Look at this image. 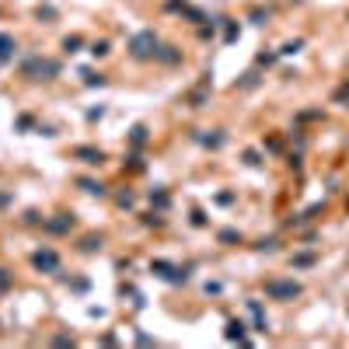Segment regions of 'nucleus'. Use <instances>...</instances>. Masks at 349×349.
I'll return each mask as SVG.
<instances>
[{
  "label": "nucleus",
  "mask_w": 349,
  "mask_h": 349,
  "mask_svg": "<svg viewBox=\"0 0 349 349\" xmlns=\"http://www.w3.org/2000/svg\"><path fill=\"white\" fill-rule=\"evenodd\" d=\"M154 46H157V35H154V32H140V35H133V42H129V49H133L136 59L154 56V53H157Z\"/></svg>",
  "instance_id": "nucleus-1"
},
{
  "label": "nucleus",
  "mask_w": 349,
  "mask_h": 349,
  "mask_svg": "<svg viewBox=\"0 0 349 349\" xmlns=\"http://www.w3.org/2000/svg\"><path fill=\"white\" fill-rule=\"evenodd\" d=\"M35 266L46 269V272H56L59 262H56V255H53V252H39V255H35Z\"/></svg>",
  "instance_id": "nucleus-2"
},
{
  "label": "nucleus",
  "mask_w": 349,
  "mask_h": 349,
  "mask_svg": "<svg viewBox=\"0 0 349 349\" xmlns=\"http://www.w3.org/2000/svg\"><path fill=\"white\" fill-rule=\"evenodd\" d=\"M77 157H84L88 164H101V161H105V157H101V150H91V147H80Z\"/></svg>",
  "instance_id": "nucleus-3"
},
{
  "label": "nucleus",
  "mask_w": 349,
  "mask_h": 349,
  "mask_svg": "<svg viewBox=\"0 0 349 349\" xmlns=\"http://www.w3.org/2000/svg\"><path fill=\"white\" fill-rule=\"evenodd\" d=\"M11 49H14V39L11 35H0V63L11 56Z\"/></svg>",
  "instance_id": "nucleus-4"
},
{
  "label": "nucleus",
  "mask_w": 349,
  "mask_h": 349,
  "mask_svg": "<svg viewBox=\"0 0 349 349\" xmlns=\"http://www.w3.org/2000/svg\"><path fill=\"white\" fill-rule=\"evenodd\" d=\"M77 46H80V39H77V35H70V39L63 42V49H67V53H77Z\"/></svg>",
  "instance_id": "nucleus-5"
},
{
  "label": "nucleus",
  "mask_w": 349,
  "mask_h": 349,
  "mask_svg": "<svg viewBox=\"0 0 349 349\" xmlns=\"http://www.w3.org/2000/svg\"><path fill=\"white\" fill-rule=\"evenodd\" d=\"M91 53H95V56H105V53H108V42H95Z\"/></svg>",
  "instance_id": "nucleus-6"
},
{
  "label": "nucleus",
  "mask_w": 349,
  "mask_h": 349,
  "mask_svg": "<svg viewBox=\"0 0 349 349\" xmlns=\"http://www.w3.org/2000/svg\"><path fill=\"white\" fill-rule=\"evenodd\" d=\"M143 140H147V129H143V126H136V129H133V143H143Z\"/></svg>",
  "instance_id": "nucleus-7"
},
{
  "label": "nucleus",
  "mask_w": 349,
  "mask_h": 349,
  "mask_svg": "<svg viewBox=\"0 0 349 349\" xmlns=\"http://www.w3.org/2000/svg\"><path fill=\"white\" fill-rule=\"evenodd\" d=\"M161 59H164V63H174V59H178V53H174L171 46H168V49H164V53H161Z\"/></svg>",
  "instance_id": "nucleus-8"
},
{
  "label": "nucleus",
  "mask_w": 349,
  "mask_h": 349,
  "mask_svg": "<svg viewBox=\"0 0 349 349\" xmlns=\"http://www.w3.org/2000/svg\"><path fill=\"white\" fill-rule=\"evenodd\" d=\"M4 287H7V276H4V269H0V290H4Z\"/></svg>",
  "instance_id": "nucleus-9"
}]
</instances>
